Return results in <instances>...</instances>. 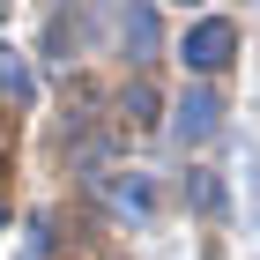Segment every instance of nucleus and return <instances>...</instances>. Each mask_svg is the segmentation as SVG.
Listing matches in <instances>:
<instances>
[{"instance_id":"obj_1","label":"nucleus","mask_w":260,"mask_h":260,"mask_svg":"<svg viewBox=\"0 0 260 260\" xmlns=\"http://www.w3.org/2000/svg\"><path fill=\"white\" fill-rule=\"evenodd\" d=\"M231 45H238V30H231V22H223V15H208V22H201V30H186V45H179V60L193 67V75H216V67L231 60Z\"/></svg>"},{"instance_id":"obj_3","label":"nucleus","mask_w":260,"mask_h":260,"mask_svg":"<svg viewBox=\"0 0 260 260\" xmlns=\"http://www.w3.org/2000/svg\"><path fill=\"white\" fill-rule=\"evenodd\" d=\"M171 134H179L186 149H193V141H208V134H216V97H208V89H186V104H179V119H171Z\"/></svg>"},{"instance_id":"obj_8","label":"nucleus","mask_w":260,"mask_h":260,"mask_svg":"<svg viewBox=\"0 0 260 260\" xmlns=\"http://www.w3.org/2000/svg\"><path fill=\"white\" fill-rule=\"evenodd\" d=\"M0 15H8V0H0Z\"/></svg>"},{"instance_id":"obj_6","label":"nucleus","mask_w":260,"mask_h":260,"mask_svg":"<svg viewBox=\"0 0 260 260\" xmlns=\"http://www.w3.org/2000/svg\"><path fill=\"white\" fill-rule=\"evenodd\" d=\"M45 245H52V223L38 216V223H30V231H22V253H15V260H45Z\"/></svg>"},{"instance_id":"obj_7","label":"nucleus","mask_w":260,"mask_h":260,"mask_svg":"<svg viewBox=\"0 0 260 260\" xmlns=\"http://www.w3.org/2000/svg\"><path fill=\"white\" fill-rule=\"evenodd\" d=\"M193 201H201V208H223V186L208 179V171H201V179H193Z\"/></svg>"},{"instance_id":"obj_2","label":"nucleus","mask_w":260,"mask_h":260,"mask_svg":"<svg viewBox=\"0 0 260 260\" xmlns=\"http://www.w3.org/2000/svg\"><path fill=\"white\" fill-rule=\"evenodd\" d=\"M119 38L134 60H156V8L149 0H119Z\"/></svg>"},{"instance_id":"obj_4","label":"nucleus","mask_w":260,"mask_h":260,"mask_svg":"<svg viewBox=\"0 0 260 260\" xmlns=\"http://www.w3.org/2000/svg\"><path fill=\"white\" fill-rule=\"evenodd\" d=\"M0 97H8V104H38V82H30L22 52H0Z\"/></svg>"},{"instance_id":"obj_9","label":"nucleus","mask_w":260,"mask_h":260,"mask_svg":"<svg viewBox=\"0 0 260 260\" xmlns=\"http://www.w3.org/2000/svg\"><path fill=\"white\" fill-rule=\"evenodd\" d=\"M0 223H8V208H0Z\"/></svg>"},{"instance_id":"obj_5","label":"nucleus","mask_w":260,"mask_h":260,"mask_svg":"<svg viewBox=\"0 0 260 260\" xmlns=\"http://www.w3.org/2000/svg\"><path fill=\"white\" fill-rule=\"evenodd\" d=\"M119 112H126V119H134V126H149V119H156V89H149V82H134Z\"/></svg>"}]
</instances>
